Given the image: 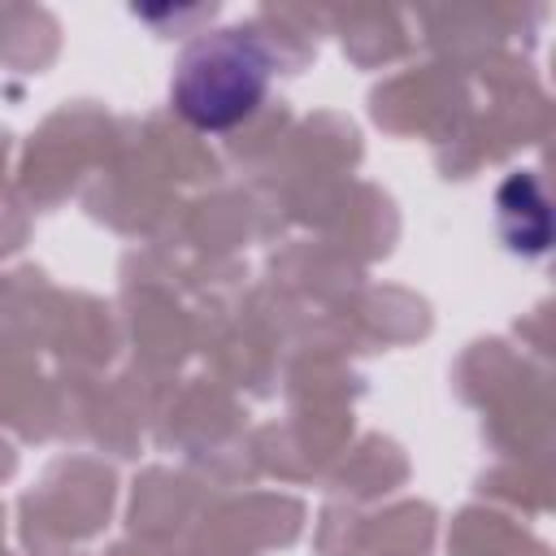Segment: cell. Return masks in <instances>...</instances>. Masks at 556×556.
<instances>
[{
    "label": "cell",
    "mask_w": 556,
    "mask_h": 556,
    "mask_svg": "<svg viewBox=\"0 0 556 556\" xmlns=\"http://www.w3.org/2000/svg\"><path fill=\"white\" fill-rule=\"evenodd\" d=\"M265 91V56L239 30H226L213 43H200L174 83V100L187 122L204 130H226L252 113Z\"/></svg>",
    "instance_id": "obj_1"
},
{
    "label": "cell",
    "mask_w": 556,
    "mask_h": 556,
    "mask_svg": "<svg viewBox=\"0 0 556 556\" xmlns=\"http://www.w3.org/2000/svg\"><path fill=\"white\" fill-rule=\"evenodd\" d=\"M500 222L513 239V248H526V252H543L547 248V208H543V195L534 187L530 174H517L504 182L500 191Z\"/></svg>",
    "instance_id": "obj_2"
}]
</instances>
